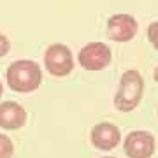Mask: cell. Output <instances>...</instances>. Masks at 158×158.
<instances>
[{"instance_id": "cell-5", "label": "cell", "mask_w": 158, "mask_h": 158, "mask_svg": "<svg viewBox=\"0 0 158 158\" xmlns=\"http://www.w3.org/2000/svg\"><path fill=\"white\" fill-rule=\"evenodd\" d=\"M123 148L130 158H149L155 153V137L146 130H134L125 137Z\"/></svg>"}, {"instance_id": "cell-14", "label": "cell", "mask_w": 158, "mask_h": 158, "mask_svg": "<svg viewBox=\"0 0 158 158\" xmlns=\"http://www.w3.org/2000/svg\"><path fill=\"white\" fill-rule=\"evenodd\" d=\"M104 158H114V156H104Z\"/></svg>"}, {"instance_id": "cell-12", "label": "cell", "mask_w": 158, "mask_h": 158, "mask_svg": "<svg viewBox=\"0 0 158 158\" xmlns=\"http://www.w3.org/2000/svg\"><path fill=\"white\" fill-rule=\"evenodd\" d=\"M155 81H156V83H158V67L155 69Z\"/></svg>"}, {"instance_id": "cell-3", "label": "cell", "mask_w": 158, "mask_h": 158, "mask_svg": "<svg viewBox=\"0 0 158 158\" xmlns=\"http://www.w3.org/2000/svg\"><path fill=\"white\" fill-rule=\"evenodd\" d=\"M44 65L55 77H65L72 72L74 58L65 44H51L44 53Z\"/></svg>"}, {"instance_id": "cell-9", "label": "cell", "mask_w": 158, "mask_h": 158, "mask_svg": "<svg viewBox=\"0 0 158 158\" xmlns=\"http://www.w3.org/2000/svg\"><path fill=\"white\" fill-rule=\"evenodd\" d=\"M14 155V144L7 135L0 134V158H12Z\"/></svg>"}, {"instance_id": "cell-7", "label": "cell", "mask_w": 158, "mask_h": 158, "mask_svg": "<svg viewBox=\"0 0 158 158\" xmlns=\"http://www.w3.org/2000/svg\"><path fill=\"white\" fill-rule=\"evenodd\" d=\"M119 139H121L119 128L114 127L113 123H98L91 130V144L102 151L114 149L118 146Z\"/></svg>"}, {"instance_id": "cell-11", "label": "cell", "mask_w": 158, "mask_h": 158, "mask_svg": "<svg viewBox=\"0 0 158 158\" xmlns=\"http://www.w3.org/2000/svg\"><path fill=\"white\" fill-rule=\"evenodd\" d=\"M9 49H11V42H9V39H7L4 34H0V58L6 56L7 53H9Z\"/></svg>"}, {"instance_id": "cell-2", "label": "cell", "mask_w": 158, "mask_h": 158, "mask_svg": "<svg viewBox=\"0 0 158 158\" xmlns=\"http://www.w3.org/2000/svg\"><path fill=\"white\" fill-rule=\"evenodd\" d=\"M142 91H144L142 76L137 70H127L121 76L118 91L114 95V107L123 113L134 111L142 98Z\"/></svg>"}, {"instance_id": "cell-4", "label": "cell", "mask_w": 158, "mask_h": 158, "mask_svg": "<svg viewBox=\"0 0 158 158\" xmlns=\"http://www.w3.org/2000/svg\"><path fill=\"white\" fill-rule=\"evenodd\" d=\"M77 60L85 70H102L111 63V49L104 42H90L81 48Z\"/></svg>"}, {"instance_id": "cell-8", "label": "cell", "mask_w": 158, "mask_h": 158, "mask_svg": "<svg viewBox=\"0 0 158 158\" xmlns=\"http://www.w3.org/2000/svg\"><path fill=\"white\" fill-rule=\"evenodd\" d=\"M27 123V111L18 102L7 100L0 104V128L18 130Z\"/></svg>"}, {"instance_id": "cell-13", "label": "cell", "mask_w": 158, "mask_h": 158, "mask_svg": "<svg viewBox=\"0 0 158 158\" xmlns=\"http://www.w3.org/2000/svg\"><path fill=\"white\" fill-rule=\"evenodd\" d=\"M2 93H4V86H2V81H0V97H2Z\"/></svg>"}, {"instance_id": "cell-1", "label": "cell", "mask_w": 158, "mask_h": 158, "mask_svg": "<svg viewBox=\"0 0 158 158\" xmlns=\"http://www.w3.org/2000/svg\"><path fill=\"white\" fill-rule=\"evenodd\" d=\"M7 85L18 93H32L42 83V72L39 63L34 60H16L7 67Z\"/></svg>"}, {"instance_id": "cell-6", "label": "cell", "mask_w": 158, "mask_h": 158, "mask_svg": "<svg viewBox=\"0 0 158 158\" xmlns=\"http://www.w3.org/2000/svg\"><path fill=\"white\" fill-rule=\"evenodd\" d=\"M139 25L130 14H114L107 21V35L116 42H128L137 35Z\"/></svg>"}, {"instance_id": "cell-10", "label": "cell", "mask_w": 158, "mask_h": 158, "mask_svg": "<svg viewBox=\"0 0 158 158\" xmlns=\"http://www.w3.org/2000/svg\"><path fill=\"white\" fill-rule=\"evenodd\" d=\"M148 39L155 46V49L158 51V21L151 23L149 27H148Z\"/></svg>"}]
</instances>
